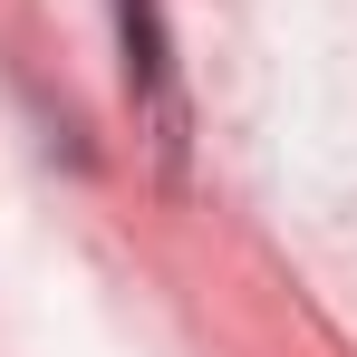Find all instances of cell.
Returning <instances> with one entry per match:
<instances>
[{
  "mask_svg": "<svg viewBox=\"0 0 357 357\" xmlns=\"http://www.w3.org/2000/svg\"><path fill=\"white\" fill-rule=\"evenodd\" d=\"M126 20V77L135 87H165V29H155V0H116Z\"/></svg>",
  "mask_w": 357,
  "mask_h": 357,
  "instance_id": "1",
  "label": "cell"
}]
</instances>
